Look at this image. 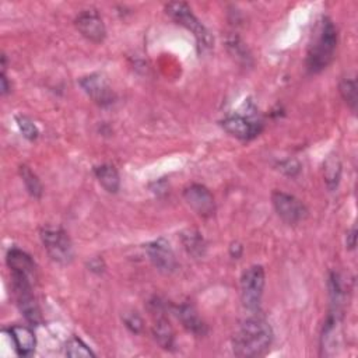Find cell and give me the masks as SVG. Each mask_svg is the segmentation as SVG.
I'll return each mask as SVG.
<instances>
[{"mask_svg":"<svg viewBox=\"0 0 358 358\" xmlns=\"http://www.w3.org/2000/svg\"><path fill=\"white\" fill-rule=\"evenodd\" d=\"M273 341V330L262 317L246 319L232 337V350L236 357L255 358L264 355Z\"/></svg>","mask_w":358,"mask_h":358,"instance_id":"6da1fadb","label":"cell"},{"mask_svg":"<svg viewBox=\"0 0 358 358\" xmlns=\"http://www.w3.org/2000/svg\"><path fill=\"white\" fill-rule=\"evenodd\" d=\"M337 48V29L330 18L323 17L315 27L308 52L306 67L310 73H319L334 59Z\"/></svg>","mask_w":358,"mask_h":358,"instance_id":"7a4b0ae2","label":"cell"},{"mask_svg":"<svg viewBox=\"0 0 358 358\" xmlns=\"http://www.w3.org/2000/svg\"><path fill=\"white\" fill-rule=\"evenodd\" d=\"M166 14L176 21L179 25L190 31L197 42L200 50H208L213 46V38L207 28L200 22V20L192 13L190 7L182 1H171L165 6Z\"/></svg>","mask_w":358,"mask_h":358,"instance_id":"3957f363","label":"cell"},{"mask_svg":"<svg viewBox=\"0 0 358 358\" xmlns=\"http://www.w3.org/2000/svg\"><path fill=\"white\" fill-rule=\"evenodd\" d=\"M31 281L32 280L29 277L11 273V285L17 306L28 323L38 326L42 322V315L39 305L34 296Z\"/></svg>","mask_w":358,"mask_h":358,"instance_id":"277c9868","label":"cell"},{"mask_svg":"<svg viewBox=\"0 0 358 358\" xmlns=\"http://www.w3.org/2000/svg\"><path fill=\"white\" fill-rule=\"evenodd\" d=\"M41 239L49 257L59 264H69L73 260V245L62 228L46 227L41 231Z\"/></svg>","mask_w":358,"mask_h":358,"instance_id":"5b68a950","label":"cell"},{"mask_svg":"<svg viewBox=\"0 0 358 358\" xmlns=\"http://www.w3.org/2000/svg\"><path fill=\"white\" fill-rule=\"evenodd\" d=\"M264 289V268L262 266H250L241 277V299L246 309L257 310Z\"/></svg>","mask_w":358,"mask_h":358,"instance_id":"8992f818","label":"cell"},{"mask_svg":"<svg viewBox=\"0 0 358 358\" xmlns=\"http://www.w3.org/2000/svg\"><path fill=\"white\" fill-rule=\"evenodd\" d=\"M271 200L278 217L289 225H295L308 217V208L305 204L292 194L275 190L273 192Z\"/></svg>","mask_w":358,"mask_h":358,"instance_id":"52a82bcc","label":"cell"},{"mask_svg":"<svg viewBox=\"0 0 358 358\" xmlns=\"http://www.w3.org/2000/svg\"><path fill=\"white\" fill-rule=\"evenodd\" d=\"M80 85L85 94L98 105L108 106L115 102V92L102 74L92 73L80 78Z\"/></svg>","mask_w":358,"mask_h":358,"instance_id":"ba28073f","label":"cell"},{"mask_svg":"<svg viewBox=\"0 0 358 358\" xmlns=\"http://www.w3.org/2000/svg\"><path fill=\"white\" fill-rule=\"evenodd\" d=\"M183 197L189 207L203 218H208L215 211V201L211 192L199 183L190 185L185 189Z\"/></svg>","mask_w":358,"mask_h":358,"instance_id":"9c48e42d","label":"cell"},{"mask_svg":"<svg viewBox=\"0 0 358 358\" xmlns=\"http://www.w3.org/2000/svg\"><path fill=\"white\" fill-rule=\"evenodd\" d=\"M147 255L151 260V263L154 264L155 268H158L161 273L169 274L172 271H175L178 263H176V257L175 253L171 248V245L164 239H155L152 242H150L145 248Z\"/></svg>","mask_w":358,"mask_h":358,"instance_id":"30bf717a","label":"cell"},{"mask_svg":"<svg viewBox=\"0 0 358 358\" xmlns=\"http://www.w3.org/2000/svg\"><path fill=\"white\" fill-rule=\"evenodd\" d=\"M78 32L91 42L99 43L106 36V28L101 15L95 10H84L76 17Z\"/></svg>","mask_w":358,"mask_h":358,"instance_id":"8fae6325","label":"cell"},{"mask_svg":"<svg viewBox=\"0 0 358 358\" xmlns=\"http://www.w3.org/2000/svg\"><path fill=\"white\" fill-rule=\"evenodd\" d=\"M222 127L227 133H229L231 136L241 138V140H250V138L256 137L262 130L259 123L252 122L241 115H232V116H228L227 119H224Z\"/></svg>","mask_w":358,"mask_h":358,"instance_id":"7c38bea8","label":"cell"},{"mask_svg":"<svg viewBox=\"0 0 358 358\" xmlns=\"http://www.w3.org/2000/svg\"><path fill=\"white\" fill-rule=\"evenodd\" d=\"M8 333L14 341L17 354L21 357H29L34 354L36 347V337L28 326L15 324L8 329Z\"/></svg>","mask_w":358,"mask_h":358,"instance_id":"4fadbf2b","label":"cell"},{"mask_svg":"<svg viewBox=\"0 0 358 358\" xmlns=\"http://www.w3.org/2000/svg\"><path fill=\"white\" fill-rule=\"evenodd\" d=\"M155 306V312L154 315L157 316L152 324V336L155 338V341L159 344V347H162L164 350H173L175 347V334H173V329L169 323V320L161 315V308L158 303H154Z\"/></svg>","mask_w":358,"mask_h":358,"instance_id":"5bb4252c","label":"cell"},{"mask_svg":"<svg viewBox=\"0 0 358 358\" xmlns=\"http://www.w3.org/2000/svg\"><path fill=\"white\" fill-rule=\"evenodd\" d=\"M7 264L14 274H21L32 280L35 274V264L28 253L21 249L13 248L7 253Z\"/></svg>","mask_w":358,"mask_h":358,"instance_id":"9a60e30c","label":"cell"},{"mask_svg":"<svg viewBox=\"0 0 358 358\" xmlns=\"http://www.w3.org/2000/svg\"><path fill=\"white\" fill-rule=\"evenodd\" d=\"M178 317L180 319L185 329L187 331H190L192 334H194L197 337H201L207 333L206 323L201 320L197 310L192 305H189V303L180 305L178 308Z\"/></svg>","mask_w":358,"mask_h":358,"instance_id":"2e32d148","label":"cell"},{"mask_svg":"<svg viewBox=\"0 0 358 358\" xmlns=\"http://www.w3.org/2000/svg\"><path fill=\"white\" fill-rule=\"evenodd\" d=\"M94 172H95V176H96L98 182L102 185V187L106 192L116 193L119 190L120 178H119V173H117V171L113 165H109V164L99 165L94 169Z\"/></svg>","mask_w":358,"mask_h":358,"instance_id":"e0dca14e","label":"cell"},{"mask_svg":"<svg viewBox=\"0 0 358 358\" xmlns=\"http://www.w3.org/2000/svg\"><path fill=\"white\" fill-rule=\"evenodd\" d=\"M182 243L186 252L193 257H201L206 253V242L201 234L196 229H187L182 232Z\"/></svg>","mask_w":358,"mask_h":358,"instance_id":"ac0fdd59","label":"cell"},{"mask_svg":"<svg viewBox=\"0 0 358 358\" xmlns=\"http://www.w3.org/2000/svg\"><path fill=\"white\" fill-rule=\"evenodd\" d=\"M341 176V161L338 155L330 154L323 164V178L330 190H334L338 186Z\"/></svg>","mask_w":358,"mask_h":358,"instance_id":"d6986e66","label":"cell"},{"mask_svg":"<svg viewBox=\"0 0 358 358\" xmlns=\"http://www.w3.org/2000/svg\"><path fill=\"white\" fill-rule=\"evenodd\" d=\"M227 48L228 52L241 63L243 64H250L252 62V56L246 48V45L242 42V39L236 35H231L227 38Z\"/></svg>","mask_w":358,"mask_h":358,"instance_id":"ffe728a7","label":"cell"},{"mask_svg":"<svg viewBox=\"0 0 358 358\" xmlns=\"http://www.w3.org/2000/svg\"><path fill=\"white\" fill-rule=\"evenodd\" d=\"M20 175H21V179H22L28 193L32 197L39 199L42 196V183L38 179V176L27 165H21L20 166Z\"/></svg>","mask_w":358,"mask_h":358,"instance_id":"44dd1931","label":"cell"},{"mask_svg":"<svg viewBox=\"0 0 358 358\" xmlns=\"http://www.w3.org/2000/svg\"><path fill=\"white\" fill-rule=\"evenodd\" d=\"M64 354L73 358H88L95 357L94 351L78 337H71L64 347Z\"/></svg>","mask_w":358,"mask_h":358,"instance_id":"7402d4cb","label":"cell"},{"mask_svg":"<svg viewBox=\"0 0 358 358\" xmlns=\"http://www.w3.org/2000/svg\"><path fill=\"white\" fill-rule=\"evenodd\" d=\"M338 90H340V94H341L343 99L345 101V103L351 108L352 112H355V109H357V84H355V81L344 78V80H341Z\"/></svg>","mask_w":358,"mask_h":358,"instance_id":"603a6c76","label":"cell"},{"mask_svg":"<svg viewBox=\"0 0 358 358\" xmlns=\"http://www.w3.org/2000/svg\"><path fill=\"white\" fill-rule=\"evenodd\" d=\"M15 120H17V124H18V129L22 133V136L28 140H36L39 131H38V127L35 126V123L28 117V116H24V115H18L15 116Z\"/></svg>","mask_w":358,"mask_h":358,"instance_id":"cb8c5ba5","label":"cell"},{"mask_svg":"<svg viewBox=\"0 0 358 358\" xmlns=\"http://www.w3.org/2000/svg\"><path fill=\"white\" fill-rule=\"evenodd\" d=\"M123 322L126 327L133 333H140L143 330V320L136 312H129L123 315Z\"/></svg>","mask_w":358,"mask_h":358,"instance_id":"d4e9b609","label":"cell"},{"mask_svg":"<svg viewBox=\"0 0 358 358\" xmlns=\"http://www.w3.org/2000/svg\"><path fill=\"white\" fill-rule=\"evenodd\" d=\"M280 169L284 173H287L288 176H294V175H296L299 172V164L295 159H287V161H282L280 164Z\"/></svg>","mask_w":358,"mask_h":358,"instance_id":"484cf974","label":"cell"},{"mask_svg":"<svg viewBox=\"0 0 358 358\" xmlns=\"http://www.w3.org/2000/svg\"><path fill=\"white\" fill-rule=\"evenodd\" d=\"M355 241H357V231H355V228H352L347 234V248L348 249H354L355 248Z\"/></svg>","mask_w":358,"mask_h":358,"instance_id":"4316f807","label":"cell"},{"mask_svg":"<svg viewBox=\"0 0 358 358\" xmlns=\"http://www.w3.org/2000/svg\"><path fill=\"white\" fill-rule=\"evenodd\" d=\"M10 90H11V87L8 85V80H7V77H6L4 71H3V73H1V94L6 95Z\"/></svg>","mask_w":358,"mask_h":358,"instance_id":"83f0119b","label":"cell"},{"mask_svg":"<svg viewBox=\"0 0 358 358\" xmlns=\"http://www.w3.org/2000/svg\"><path fill=\"white\" fill-rule=\"evenodd\" d=\"M241 253H242V246L239 243H232V246H231V256L234 259H238L241 256Z\"/></svg>","mask_w":358,"mask_h":358,"instance_id":"f1b7e54d","label":"cell"}]
</instances>
